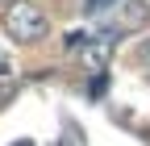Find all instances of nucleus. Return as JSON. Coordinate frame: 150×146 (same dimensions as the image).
Listing matches in <instances>:
<instances>
[{"mask_svg":"<svg viewBox=\"0 0 150 146\" xmlns=\"http://www.w3.org/2000/svg\"><path fill=\"white\" fill-rule=\"evenodd\" d=\"M4 29H8V38H17V42H42L50 33V21H46V13L38 4L17 0V4L4 9Z\"/></svg>","mask_w":150,"mask_h":146,"instance_id":"nucleus-1","label":"nucleus"},{"mask_svg":"<svg viewBox=\"0 0 150 146\" xmlns=\"http://www.w3.org/2000/svg\"><path fill=\"white\" fill-rule=\"evenodd\" d=\"M150 17V9H146V0H125V13H121V25L125 29H134V25H142Z\"/></svg>","mask_w":150,"mask_h":146,"instance_id":"nucleus-2","label":"nucleus"},{"mask_svg":"<svg viewBox=\"0 0 150 146\" xmlns=\"http://www.w3.org/2000/svg\"><path fill=\"white\" fill-rule=\"evenodd\" d=\"M134 59H138L142 67H150V38H142V42H138V50H134Z\"/></svg>","mask_w":150,"mask_h":146,"instance_id":"nucleus-3","label":"nucleus"},{"mask_svg":"<svg viewBox=\"0 0 150 146\" xmlns=\"http://www.w3.org/2000/svg\"><path fill=\"white\" fill-rule=\"evenodd\" d=\"M13 92H17V79H0V104H4Z\"/></svg>","mask_w":150,"mask_h":146,"instance_id":"nucleus-4","label":"nucleus"},{"mask_svg":"<svg viewBox=\"0 0 150 146\" xmlns=\"http://www.w3.org/2000/svg\"><path fill=\"white\" fill-rule=\"evenodd\" d=\"M108 4H117V0H88L83 9H88V13H100V9H108Z\"/></svg>","mask_w":150,"mask_h":146,"instance_id":"nucleus-5","label":"nucleus"}]
</instances>
